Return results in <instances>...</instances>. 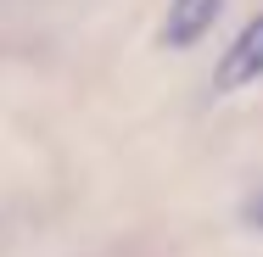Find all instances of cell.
I'll use <instances>...</instances> for the list:
<instances>
[{
  "instance_id": "obj_2",
  "label": "cell",
  "mask_w": 263,
  "mask_h": 257,
  "mask_svg": "<svg viewBox=\"0 0 263 257\" xmlns=\"http://www.w3.org/2000/svg\"><path fill=\"white\" fill-rule=\"evenodd\" d=\"M218 11H224V0H168L157 39L174 45V51H185V45H196L213 23H218Z\"/></svg>"
},
{
  "instance_id": "obj_1",
  "label": "cell",
  "mask_w": 263,
  "mask_h": 257,
  "mask_svg": "<svg viewBox=\"0 0 263 257\" xmlns=\"http://www.w3.org/2000/svg\"><path fill=\"white\" fill-rule=\"evenodd\" d=\"M258 78H263V17H252V23L235 34V45L224 51L218 73H213V90H218V95H235V90H247V84H258Z\"/></svg>"
},
{
  "instance_id": "obj_3",
  "label": "cell",
  "mask_w": 263,
  "mask_h": 257,
  "mask_svg": "<svg viewBox=\"0 0 263 257\" xmlns=\"http://www.w3.org/2000/svg\"><path fill=\"white\" fill-rule=\"evenodd\" d=\"M241 218H247V224H258V229H263V196H258V202H247V212H241Z\"/></svg>"
}]
</instances>
